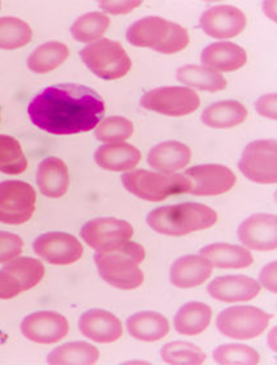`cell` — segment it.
Instances as JSON below:
<instances>
[{
    "label": "cell",
    "instance_id": "cell-4",
    "mask_svg": "<svg viewBox=\"0 0 277 365\" xmlns=\"http://www.w3.org/2000/svg\"><path fill=\"white\" fill-rule=\"evenodd\" d=\"M127 39L135 47H149L157 53L171 55L180 53L189 45V33L179 24L149 16L129 26Z\"/></svg>",
    "mask_w": 277,
    "mask_h": 365
},
{
    "label": "cell",
    "instance_id": "cell-18",
    "mask_svg": "<svg viewBox=\"0 0 277 365\" xmlns=\"http://www.w3.org/2000/svg\"><path fill=\"white\" fill-rule=\"evenodd\" d=\"M261 292L259 282L246 275H224L209 284V294L224 303L249 302Z\"/></svg>",
    "mask_w": 277,
    "mask_h": 365
},
{
    "label": "cell",
    "instance_id": "cell-25",
    "mask_svg": "<svg viewBox=\"0 0 277 365\" xmlns=\"http://www.w3.org/2000/svg\"><path fill=\"white\" fill-rule=\"evenodd\" d=\"M127 327L129 334L143 342H157L169 331L168 321L157 312L135 313L127 319Z\"/></svg>",
    "mask_w": 277,
    "mask_h": 365
},
{
    "label": "cell",
    "instance_id": "cell-27",
    "mask_svg": "<svg viewBox=\"0 0 277 365\" xmlns=\"http://www.w3.org/2000/svg\"><path fill=\"white\" fill-rule=\"evenodd\" d=\"M212 311L201 302H190L181 307L174 317V329L182 335H198L203 333L211 322Z\"/></svg>",
    "mask_w": 277,
    "mask_h": 365
},
{
    "label": "cell",
    "instance_id": "cell-17",
    "mask_svg": "<svg viewBox=\"0 0 277 365\" xmlns=\"http://www.w3.org/2000/svg\"><path fill=\"white\" fill-rule=\"evenodd\" d=\"M80 331L98 343H113L122 336L120 319L103 309H91L83 313L78 321Z\"/></svg>",
    "mask_w": 277,
    "mask_h": 365
},
{
    "label": "cell",
    "instance_id": "cell-39",
    "mask_svg": "<svg viewBox=\"0 0 277 365\" xmlns=\"http://www.w3.org/2000/svg\"><path fill=\"white\" fill-rule=\"evenodd\" d=\"M23 291L15 277L7 273L4 269L0 270V300H8L20 295Z\"/></svg>",
    "mask_w": 277,
    "mask_h": 365
},
{
    "label": "cell",
    "instance_id": "cell-30",
    "mask_svg": "<svg viewBox=\"0 0 277 365\" xmlns=\"http://www.w3.org/2000/svg\"><path fill=\"white\" fill-rule=\"evenodd\" d=\"M177 80L187 86L211 93L224 91L228 85L226 80L220 73L199 66L181 67L177 71Z\"/></svg>",
    "mask_w": 277,
    "mask_h": 365
},
{
    "label": "cell",
    "instance_id": "cell-35",
    "mask_svg": "<svg viewBox=\"0 0 277 365\" xmlns=\"http://www.w3.org/2000/svg\"><path fill=\"white\" fill-rule=\"evenodd\" d=\"M162 359L167 364L199 365L206 363V354L193 343L169 342L162 349Z\"/></svg>",
    "mask_w": 277,
    "mask_h": 365
},
{
    "label": "cell",
    "instance_id": "cell-19",
    "mask_svg": "<svg viewBox=\"0 0 277 365\" xmlns=\"http://www.w3.org/2000/svg\"><path fill=\"white\" fill-rule=\"evenodd\" d=\"M212 274V265L202 256L187 255L176 259L171 267V283L179 289H193L203 284Z\"/></svg>",
    "mask_w": 277,
    "mask_h": 365
},
{
    "label": "cell",
    "instance_id": "cell-43",
    "mask_svg": "<svg viewBox=\"0 0 277 365\" xmlns=\"http://www.w3.org/2000/svg\"><path fill=\"white\" fill-rule=\"evenodd\" d=\"M0 6H1V4H0Z\"/></svg>",
    "mask_w": 277,
    "mask_h": 365
},
{
    "label": "cell",
    "instance_id": "cell-20",
    "mask_svg": "<svg viewBox=\"0 0 277 365\" xmlns=\"http://www.w3.org/2000/svg\"><path fill=\"white\" fill-rule=\"evenodd\" d=\"M201 61L203 66L217 73L233 72L246 64L247 53L241 46L232 42H217L203 50Z\"/></svg>",
    "mask_w": 277,
    "mask_h": 365
},
{
    "label": "cell",
    "instance_id": "cell-7",
    "mask_svg": "<svg viewBox=\"0 0 277 365\" xmlns=\"http://www.w3.org/2000/svg\"><path fill=\"white\" fill-rule=\"evenodd\" d=\"M271 319L272 314L255 307H231L219 314L216 327L228 338L247 341L264 333Z\"/></svg>",
    "mask_w": 277,
    "mask_h": 365
},
{
    "label": "cell",
    "instance_id": "cell-29",
    "mask_svg": "<svg viewBox=\"0 0 277 365\" xmlns=\"http://www.w3.org/2000/svg\"><path fill=\"white\" fill-rule=\"evenodd\" d=\"M69 56V48L61 42H47L37 47L28 58V67L36 73H48L58 68Z\"/></svg>",
    "mask_w": 277,
    "mask_h": 365
},
{
    "label": "cell",
    "instance_id": "cell-5",
    "mask_svg": "<svg viewBox=\"0 0 277 365\" xmlns=\"http://www.w3.org/2000/svg\"><path fill=\"white\" fill-rule=\"evenodd\" d=\"M122 182L130 193L151 202H159L174 195L187 193L185 176L177 174L135 170L122 175Z\"/></svg>",
    "mask_w": 277,
    "mask_h": 365
},
{
    "label": "cell",
    "instance_id": "cell-8",
    "mask_svg": "<svg viewBox=\"0 0 277 365\" xmlns=\"http://www.w3.org/2000/svg\"><path fill=\"white\" fill-rule=\"evenodd\" d=\"M37 193L31 184L17 180L0 182V222L23 225L36 212Z\"/></svg>",
    "mask_w": 277,
    "mask_h": 365
},
{
    "label": "cell",
    "instance_id": "cell-16",
    "mask_svg": "<svg viewBox=\"0 0 277 365\" xmlns=\"http://www.w3.org/2000/svg\"><path fill=\"white\" fill-rule=\"evenodd\" d=\"M241 243L254 251H275L277 248V218L272 214H254L241 223Z\"/></svg>",
    "mask_w": 277,
    "mask_h": 365
},
{
    "label": "cell",
    "instance_id": "cell-33",
    "mask_svg": "<svg viewBox=\"0 0 277 365\" xmlns=\"http://www.w3.org/2000/svg\"><path fill=\"white\" fill-rule=\"evenodd\" d=\"M110 26V17L100 12H90L75 20L70 28L73 38L83 43H90L100 38Z\"/></svg>",
    "mask_w": 277,
    "mask_h": 365
},
{
    "label": "cell",
    "instance_id": "cell-9",
    "mask_svg": "<svg viewBox=\"0 0 277 365\" xmlns=\"http://www.w3.org/2000/svg\"><path fill=\"white\" fill-rule=\"evenodd\" d=\"M239 168L241 173L251 182L259 184H276V141L258 140L250 143L242 153Z\"/></svg>",
    "mask_w": 277,
    "mask_h": 365
},
{
    "label": "cell",
    "instance_id": "cell-10",
    "mask_svg": "<svg viewBox=\"0 0 277 365\" xmlns=\"http://www.w3.org/2000/svg\"><path fill=\"white\" fill-rule=\"evenodd\" d=\"M199 105V96L193 89L180 86L157 88L145 93L141 98V106L143 108L167 116H185L192 114Z\"/></svg>",
    "mask_w": 277,
    "mask_h": 365
},
{
    "label": "cell",
    "instance_id": "cell-13",
    "mask_svg": "<svg viewBox=\"0 0 277 365\" xmlns=\"http://www.w3.org/2000/svg\"><path fill=\"white\" fill-rule=\"evenodd\" d=\"M38 256L53 265H70L83 257V244L67 232H47L33 244Z\"/></svg>",
    "mask_w": 277,
    "mask_h": 365
},
{
    "label": "cell",
    "instance_id": "cell-38",
    "mask_svg": "<svg viewBox=\"0 0 277 365\" xmlns=\"http://www.w3.org/2000/svg\"><path fill=\"white\" fill-rule=\"evenodd\" d=\"M23 242L19 235L0 231V264H7L23 253Z\"/></svg>",
    "mask_w": 277,
    "mask_h": 365
},
{
    "label": "cell",
    "instance_id": "cell-32",
    "mask_svg": "<svg viewBox=\"0 0 277 365\" xmlns=\"http://www.w3.org/2000/svg\"><path fill=\"white\" fill-rule=\"evenodd\" d=\"M33 38L29 24L17 17L0 19V48L16 50L28 45Z\"/></svg>",
    "mask_w": 277,
    "mask_h": 365
},
{
    "label": "cell",
    "instance_id": "cell-40",
    "mask_svg": "<svg viewBox=\"0 0 277 365\" xmlns=\"http://www.w3.org/2000/svg\"><path fill=\"white\" fill-rule=\"evenodd\" d=\"M255 108L259 114L266 118H270L272 120L277 119V96L275 93L263 96L255 103Z\"/></svg>",
    "mask_w": 277,
    "mask_h": 365
},
{
    "label": "cell",
    "instance_id": "cell-21",
    "mask_svg": "<svg viewBox=\"0 0 277 365\" xmlns=\"http://www.w3.org/2000/svg\"><path fill=\"white\" fill-rule=\"evenodd\" d=\"M37 182L41 193L46 197H63L69 188V171L64 160L48 157L38 166Z\"/></svg>",
    "mask_w": 277,
    "mask_h": 365
},
{
    "label": "cell",
    "instance_id": "cell-42",
    "mask_svg": "<svg viewBox=\"0 0 277 365\" xmlns=\"http://www.w3.org/2000/svg\"><path fill=\"white\" fill-rule=\"evenodd\" d=\"M276 262H272L264 267L261 273V283L263 287H266L273 294L276 292Z\"/></svg>",
    "mask_w": 277,
    "mask_h": 365
},
{
    "label": "cell",
    "instance_id": "cell-3",
    "mask_svg": "<svg viewBox=\"0 0 277 365\" xmlns=\"http://www.w3.org/2000/svg\"><path fill=\"white\" fill-rule=\"evenodd\" d=\"M217 222V213L209 206L197 202L163 206L147 215L154 231L167 236H184L211 228Z\"/></svg>",
    "mask_w": 277,
    "mask_h": 365
},
{
    "label": "cell",
    "instance_id": "cell-12",
    "mask_svg": "<svg viewBox=\"0 0 277 365\" xmlns=\"http://www.w3.org/2000/svg\"><path fill=\"white\" fill-rule=\"evenodd\" d=\"M135 234L132 225L116 218H97L88 222L81 230V237L97 252L111 251L129 242Z\"/></svg>",
    "mask_w": 277,
    "mask_h": 365
},
{
    "label": "cell",
    "instance_id": "cell-26",
    "mask_svg": "<svg viewBox=\"0 0 277 365\" xmlns=\"http://www.w3.org/2000/svg\"><path fill=\"white\" fill-rule=\"evenodd\" d=\"M247 108L237 101H221L207 107L202 114V122L211 128L224 130L240 125L246 120Z\"/></svg>",
    "mask_w": 277,
    "mask_h": 365
},
{
    "label": "cell",
    "instance_id": "cell-37",
    "mask_svg": "<svg viewBox=\"0 0 277 365\" xmlns=\"http://www.w3.org/2000/svg\"><path fill=\"white\" fill-rule=\"evenodd\" d=\"M133 123L122 116H110L103 122L99 123L95 137L105 143H121L133 135Z\"/></svg>",
    "mask_w": 277,
    "mask_h": 365
},
{
    "label": "cell",
    "instance_id": "cell-28",
    "mask_svg": "<svg viewBox=\"0 0 277 365\" xmlns=\"http://www.w3.org/2000/svg\"><path fill=\"white\" fill-rule=\"evenodd\" d=\"M99 359L97 347L88 342H72L61 346L48 355L47 363L55 365L95 364Z\"/></svg>",
    "mask_w": 277,
    "mask_h": 365
},
{
    "label": "cell",
    "instance_id": "cell-6",
    "mask_svg": "<svg viewBox=\"0 0 277 365\" xmlns=\"http://www.w3.org/2000/svg\"><path fill=\"white\" fill-rule=\"evenodd\" d=\"M80 56L86 67L103 80H117L132 68L129 55L117 41L99 39L81 50Z\"/></svg>",
    "mask_w": 277,
    "mask_h": 365
},
{
    "label": "cell",
    "instance_id": "cell-15",
    "mask_svg": "<svg viewBox=\"0 0 277 365\" xmlns=\"http://www.w3.org/2000/svg\"><path fill=\"white\" fill-rule=\"evenodd\" d=\"M246 15L233 6H215L207 9L201 17V28L210 37L233 38L246 28Z\"/></svg>",
    "mask_w": 277,
    "mask_h": 365
},
{
    "label": "cell",
    "instance_id": "cell-23",
    "mask_svg": "<svg viewBox=\"0 0 277 365\" xmlns=\"http://www.w3.org/2000/svg\"><path fill=\"white\" fill-rule=\"evenodd\" d=\"M192 160V150L177 141H165L151 149L147 162L151 168L163 174H173L182 170Z\"/></svg>",
    "mask_w": 277,
    "mask_h": 365
},
{
    "label": "cell",
    "instance_id": "cell-24",
    "mask_svg": "<svg viewBox=\"0 0 277 365\" xmlns=\"http://www.w3.org/2000/svg\"><path fill=\"white\" fill-rule=\"evenodd\" d=\"M201 256L217 269H245L254 262L249 250L232 244H210L201 250Z\"/></svg>",
    "mask_w": 277,
    "mask_h": 365
},
{
    "label": "cell",
    "instance_id": "cell-2",
    "mask_svg": "<svg viewBox=\"0 0 277 365\" xmlns=\"http://www.w3.org/2000/svg\"><path fill=\"white\" fill-rule=\"evenodd\" d=\"M145 256L142 245L129 240L111 251L98 252L94 261L100 277L107 283L116 289H135L143 283L140 264Z\"/></svg>",
    "mask_w": 277,
    "mask_h": 365
},
{
    "label": "cell",
    "instance_id": "cell-1",
    "mask_svg": "<svg viewBox=\"0 0 277 365\" xmlns=\"http://www.w3.org/2000/svg\"><path fill=\"white\" fill-rule=\"evenodd\" d=\"M105 113L97 91L78 84L46 88L28 106L31 123L53 135H75L94 130Z\"/></svg>",
    "mask_w": 277,
    "mask_h": 365
},
{
    "label": "cell",
    "instance_id": "cell-41",
    "mask_svg": "<svg viewBox=\"0 0 277 365\" xmlns=\"http://www.w3.org/2000/svg\"><path fill=\"white\" fill-rule=\"evenodd\" d=\"M141 4H142L141 0H137V1H100L99 7L113 15H124V14L133 11L135 8Z\"/></svg>",
    "mask_w": 277,
    "mask_h": 365
},
{
    "label": "cell",
    "instance_id": "cell-36",
    "mask_svg": "<svg viewBox=\"0 0 277 365\" xmlns=\"http://www.w3.org/2000/svg\"><path fill=\"white\" fill-rule=\"evenodd\" d=\"M214 360L223 365H254L259 363V354L245 344H223L214 352Z\"/></svg>",
    "mask_w": 277,
    "mask_h": 365
},
{
    "label": "cell",
    "instance_id": "cell-31",
    "mask_svg": "<svg viewBox=\"0 0 277 365\" xmlns=\"http://www.w3.org/2000/svg\"><path fill=\"white\" fill-rule=\"evenodd\" d=\"M3 269L15 277L23 292L36 287L45 277L43 264L31 257H17L7 262Z\"/></svg>",
    "mask_w": 277,
    "mask_h": 365
},
{
    "label": "cell",
    "instance_id": "cell-22",
    "mask_svg": "<svg viewBox=\"0 0 277 365\" xmlns=\"http://www.w3.org/2000/svg\"><path fill=\"white\" fill-rule=\"evenodd\" d=\"M94 158L99 168L115 173H125L140 163L141 152L133 145L113 143L98 148Z\"/></svg>",
    "mask_w": 277,
    "mask_h": 365
},
{
    "label": "cell",
    "instance_id": "cell-34",
    "mask_svg": "<svg viewBox=\"0 0 277 365\" xmlns=\"http://www.w3.org/2000/svg\"><path fill=\"white\" fill-rule=\"evenodd\" d=\"M28 168L23 148L15 137L0 135V173L19 175Z\"/></svg>",
    "mask_w": 277,
    "mask_h": 365
},
{
    "label": "cell",
    "instance_id": "cell-11",
    "mask_svg": "<svg viewBox=\"0 0 277 365\" xmlns=\"http://www.w3.org/2000/svg\"><path fill=\"white\" fill-rule=\"evenodd\" d=\"M187 193L195 196H217L232 190L237 178L223 165H201L185 171Z\"/></svg>",
    "mask_w": 277,
    "mask_h": 365
},
{
    "label": "cell",
    "instance_id": "cell-14",
    "mask_svg": "<svg viewBox=\"0 0 277 365\" xmlns=\"http://www.w3.org/2000/svg\"><path fill=\"white\" fill-rule=\"evenodd\" d=\"M69 331L68 319L58 312L31 313L21 324V333L31 342L53 344L66 338Z\"/></svg>",
    "mask_w": 277,
    "mask_h": 365
}]
</instances>
